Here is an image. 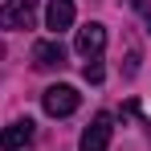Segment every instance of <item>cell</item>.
Returning <instances> with one entry per match:
<instances>
[{
    "label": "cell",
    "mask_w": 151,
    "mask_h": 151,
    "mask_svg": "<svg viewBox=\"0 0 151 151\" xmlns=\"http://www.w3.org/2000/svg\"><path fill=\"white\" fill-rule=\"evenodd\" d=\"M131 4H135V8H139V12L147 17V25H151V4H147V0H131Z\"/></svg>",
    "instance_id": "9c48e42d"
},
{
    "label": "cell",
    "mask_w": 151,
    "mask_h": 151,
    "mask_svg": "<svg viewBox=\"0 0 151 151\" xmlns=\"http://www.w3.org/2000/svg\"><path fill=\"white\" fill-rule=\"evenodd\" d=\"M82 94H78L74 86H49L45 94H41V106H45V114L49 119H65V114H74Z\"/></svg>",
    "instance_id": "6da1fadb"
},
{
    "label": "cell",
    "mask_w": 151,
    "mask_h": 151,
    "mask_svg": "<svg viewBox=\"0 0 151 151\" xmlns=\"http://www.w3.org/2000/svg\"><path fill=\"white\" fill-rule=\"evenodd\" d=\"M33 65L37 70H61L65 65V45L53 37V41H37L33 45Z\"/></svg>",
    "instance_id": "5b68a950"
},
{
    "label": "cell",
    "mask_w": 151,
    "mask_h": 151,
    "mask_svg": "<svg viewBox=\"0 0 151 151\" xmlns=\"http://www.w3.org/2000/svg\"><path fill=\"white\" fill-rule=\"evenodd\" d=\"M37 21V0H8L0 8V29H33Z\"/></svg>",
    "instance_id": "3957f363"
},
{
    "label": "cell",
    "mask_w": 151,
    "mask_h": 151,
    "mask_svg": "<svg viewBox=\"0 0 151 151\" xmlns=\"http://www.w3.org/2000/svg\"><path fill=\"white\" fill-rule=\"evenodd\" d=\"M33 143V123L29 119H17V123H8L0 131V151H21Z\"/></svg>",
    "instance_id": "8992f818"
},
{
    "label": "cell",
    "mask_w": 151,
    "mask_h": 151,
    "mask_svg": "<svg viewBox=\"0 0 151 151\" xmlns=\"http://www.w3.org/2000/svg\"><path fill=\"white\" fill-rule=\"evenodd\" d=\"M82 78H86L90 86H102L106 70H102V61H98V57H86V65H82Z\"/></svg>",
    "instance_id": "ba28073f"
},
{
    "label": "cell",
    "mask_w": 151,
    "mask_h": 151,
    "mask_svg": "<svg viewBox=\"0 0 151 151\" xmlns=\"http://www.w3.org/2000/svg\"><path fill=\"white\" fill-rule=\"evenodd\" d=\"M110 135H114L110 114H94V119H90V127L82 131V143H78V151H106V147H110Z\"/></svg>",
    "instance_id": "7a4b0ae2"
},
{
    "label": "cell",
    "mask_w": 151,
    "mask_h": 151,
    "mask_svg": "<svg viewBox=\"0 0 151 151\" xmlns=\"http://www.w3.org/2000/svg\"><path fill=\"white\" fill-rule=\"evenodd\" d=\"M74 25V0H49V8H45V29H53V37L61 33V29Z\"/></svg>",
    "instance_id": "52a82bcc"
},
{
    "label": "cell",
    "mask_w": 151,
    "mask_h": 151,
    "mask_svg": "<svg viewBox=\"0 0 151 151\" xmlns=\"http://www.w3.org/2000/svg\"><path fill=\"white\" fill-rule=\"evenodd\" d=\"M102 45H106V25L90 21V25H82V29H78L74 49L82 53V57H98V53H102Z\"/></svg>",
    "instance_id": "277c9868"
}]
</instances>
